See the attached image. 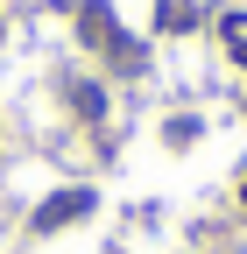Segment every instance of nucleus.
<instances>
[{
	"label": "nucleus",
	"instance_id": "1",
	"mask_svg": "<svg viewBox=\"0 0 247 254\" xmlns=\"http://www.w3.org/2000/svg\"><path fill=\"white\" fill-rule=\"evenodd\" d=\"M78 28H85V36H92V43H99V50H127V43H120V36H113V14L99 7V0H92V7L78 14Z\"/></svg>",
	"mask_w": 247,
	"mask_h": 254
},
{
	"label": "nucleus",
	"instance_id": "2",
	"mask_svg": "<svg viewBox=\"0 0 247 254\" xmlns=\"http://www.w3.org/2000/svg\"><path fill=\"white\" fill-rule=\"evenodd\" d=\"M85 205H92L85 190H64V198H50V205L36 212V226H64V219H71V212H85Z\"/></svg>",
	"mask_w": 247,
	"mask_h": 254
},
{
	"label": "nucleus",
	"instance_id": "3",
	"mask_svg": "<svg viewBox=\"0 0 247 254\" xmlns=\"http://www.w3.org/2000/svg\"><path fill=\"white\" fill-rule=\"evenodd\" d=\"M226 50L233 64H247V14H226Z\"/></svg>",
	"mask_w": 247,
	"mask_h": 254
}]
</instances>
